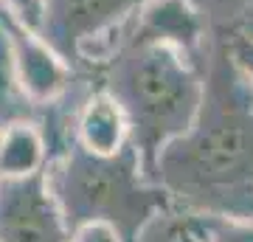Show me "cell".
Masks as SVG:
<instances>
[{"mask_svg": "<svg viewBox=\"0 0 253 242\" xmlns=\"http://www.w3.org/2000/svg\"><path fill=\"white\" fill-rule=\"evenodd\" d=\"M152 183L189 214L253 217V85L225 28L208 26L197 116L158 152Z\"/></svg>", "mask_w": 253, "mask_h": 242, "instance_id": "obj_1", "label": "cell"}, {"mask_svg": "<svg viewBox=\"0 0 253 242\" xmlns=\"http://www.w3.org/2000/svg\"><path fill=\"white\" fill-rule=\"evenodd\" d=\"M203 54H189L166 40L138 37L126 23L118 48L93 73V85L110 93L124 113L129 146L149 183L158 152L186 133L197 116Z\"/></svg>", "mask_w": 253, "mask_h": 242, "instance_id": "obj_2", "label": "cell"}, {"mask_svg": "<svg viewBox=\"0 0 253 242\" xmlns=\"http://www.w3.org/2000/svg\"><path fill=\"white\" fill-rule=\"evenodd\" d=\"M42 175L68 231L101 220L116 228L121 242H138L146 225L172 206L169 194L144 178L129 144L116 155H93L71 141L48 158Z\"/></svg>", "mask_w": 253, "mask_h": 242, "instance_id": "obj_3", "label": "cell"}, {"mask_svg": "<svg viewBox=\"0 0 253 242\" xmlns=\"http://www.w3.org/2000/svg\"><path fill=\"white\" fill-rule=\"evenodd\" d=\"M146 0H42L40 37L73 68L93 79L96 68L110 59Z\"/></svg>", "mask_w": 253, "mask_h": 242, "instance_id": "obj_4", "label": "cell"}, {"mask_svg": "<svg viewBox=\"0 0 253 242\" xmlns=\"http://www.w3.org/2000/svg\"><path fill=\"white\" fill-rule=\"evenodd\" d=\"M68 237L42 172L0 178V242H68Z\"/></svg>", "mask_w": 253, "mask_h": 242, "instance_id": "obj_5", "label": "cell"}, {"mask_svg": "<svg viewBox=\"0 0 253 242\" xmlns=\"http://www.w3.org/2000/svg\"><path fill=\"white\" fill-rule=\"evenodd\" d=\"M0 28L9 37L20 88L26 90L28 99L34 101L37 107L59 99L65 90L71 88V82L76 79L71 65L40 37L37 28L17 20L6 6H0Z\"/></svg>", "mask_w": 253, "mask_h": 242, "instance_id": "obj_6", "label": "cell"}, {"mask_svg": "<svg viewBox=\"0 0 253 242\" xmlns=\"http://www.w3.org/2000/svg\"><path fill=\"white\" fill-rule=\"evenodd\" d=\"M129 31L166 40L189 54H203L208 40V23L194 0H146L129 20Z\"/></svg>", "mask_w": 253, "mask_h": 242, "instance_id": "obj_7", "label": "cell"}, {"mask_svg": "<svg viewBox=\"0 0 253 242\" xmlns=\"http://www.w3.org/2000/svg\"><path fill=\"white\" fill-rule=\"evenodd\" d=\"M73 141L93 155H116L129 144L126 118L116 99L93 85L82 99L73 121Z\"/></svg>", "mask_w": 253, "mask_h": 242, "instance_id": "obj_8", "label": "cell"}, {"mask_svg": "<svg viewBox=\"0 0 253 242\" xmlns=\"http://www.w3.org/2000/svg\"><path fill=\"white\" fill-rule=\"evenodd\" d=\"M48 144L37 121H14L0 133V178H28L42 172Z\"/></svg>", "mask_w": 253, "mask_h": 242, "instance_id": "obj_9", "label": "cell"}, {"mask_svg": "<svg viewBox=\"0 0 253 242\" xmlns=\"http://www.w3.org/2000/svg\"><path fill=\"white\" fill-rule=\"evenodd\" d=\"M37 113H40V107L20 88L9 37L0 28V127L14 124V121H37Z\"/></svg>", "mask_w": 253, "mask_h": 242, "instance_id": "obj_10", "label": "cell"}, {"mask_svg": "<svg viewBox=\"0 0 253 242\" xmlns=\"http://www.w3.org/2000/svg\"><path fill=\"white\" fill-rule=\"evenodd\" d=\"M183 228L191 242H253V217L189 214Z\"/></svg>", "mask_w": 253, "mask_h": 242, "instance_id": "obj_11", "label": "cell"}, {"mask_svg": "<svg viewBox=\"0 0 253 242\" xmlns=\"http://www.w3.org/2000/svg\"><path fill=\"white\" fill-rule=\"evenodd\" d=\"M68 242H121L118 231L110 223H101V220H90V223L76 225L68 237Z\"/></svg>", "mask_w": 253, "mask_h": 242, "instance_id": "obj_12", "label": "cell"}, {"mask_svg": "<svg viewBox=\"0 0 253 242\" xmlns=\"http://www.w3.org/2000/svg\"><path fill=\"white\" fill-rule=\"evenodd\" d=\"M228 48L234 56L236 68L245 73V79L253 85V37H239V34H228Z\"/></svg>", "mask_w": 253, "mask_h": 242, "instance_id": "obj_13", "label": "cell"}, {"mask_svg": "<svg viewBox=\"0 0 253 242\" xmlns=\"http://www.w3.org/2000/svg\"><path fill=\"white\" fill-rule=\"evenodd\" d=\"M228 34L253 37V0H234V11L228 20Z\"/></svg>", "mask_w": 253, "mask_h": 242, "instance_id": "obj_14", "label": "cell"}, {"mask_svg": "<svg viewBox=\"0 0 253 242\" xmlns=\"http://www.w3.org/2000/svg\"><path fill=\"white\" fill-rule=\"evenodd\" d=\"M0 6L14 14L17 20H23L26 26L40 28V14H42V0H0Z\"/></svg>", "mask_w": 253, "mask_h": 242, "instance_id": "obj_15", "label": "cell"}, {"mask_svg": "<svg viewBox=\"0 0 253 242\" xmlns=\"http://www.w3.org/2000/svg\"><path fill=\"white\" fill-rule=\"evenodd\" d=\"M183 240H186V242H191V240H189V234H186V228H183Z\"/></svg>", "mask_w": 253, "mask_h": 242, "instance_id": "obj_16", "label": "cell"}, {"mask_svg": "<svg viewBox=\"0 0 253 242\" xmlns=\"http://www.w3.org/2000/svg\"><path fill=\"white\" fill-rule=\"evenodd\" d=\"M0 133H3V127H0Z\"/></svg>", "mask_w": 253, "mask_h": 242, "instance_id": "obj_17", "label": "cell"}]
</instances>
